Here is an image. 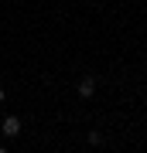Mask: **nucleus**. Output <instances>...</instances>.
<instances>
[{
    "instance_id": "2",
    "label": "nucleus",
    "mask_w": 147,
    "mask_h": 153,
    "mask_svg": "<svg viewBox=\"0 0 147 153\" xmlns=\"http://www.w3.org/2000/svg\"><path fill=\"white\" fill-rule=\"evenodd\" d=\"M93 92H96V82H93V78H82V82H79V95H82V99H89Z\"/></svg>"
},
{
    "instance_id": "1",
    "label": "nucleus",
    "mask_w": 147,
    "mask_h": 153,
    "mask_svg": "<svg viewBox=\"0 0 147 153\" xmlns=\"http://www.w3.org/2000/svg\"><path fill=\"white\" fill-rule=\"evenodd\" d=\"M17 133H21V119L17 116H7L4 119V136H17Z\"/></svg>"
},
{
    "instance_id": "4",
    "label": "nucleus",
    "mask_w": 147,
    "mask_h": 153,
    "mask_svg": "<svg viewBox=\"0 0 147 153\" xmlns=\"http://www.w3.org/2000/svg\"><path fill=\"white\" fill-rule=\"evenodd\" d=\"M0 153H7V150H0Z\"/></svg>"
},
{
    "instance_id": "3",
    "label": "nucleus",
    "mask_w": 147,
    "mask_h": 153,
    "mask_svg": "<svg viewBox=\"0 0 147 153\" xmlns=\"http://www.w3.org/2000/svg\"><path fill=\"white\" fill-rule=\"evenodd\" d=\"M0 99H4V92H0Z\"/></svg>"
}]
</instances>
